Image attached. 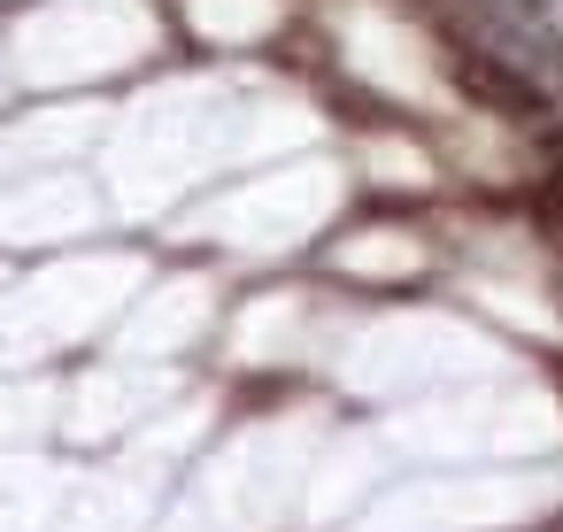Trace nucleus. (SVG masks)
Listing matches in <instances>:
<instances>
[{
  "label": "nucleus",
  "instance_id": "nucleus-1",
  "mask_svg": "<svg viewBox=\"0 0 563 532\" xmlns=\"http://www.w3.org/2000/svg\"><path fill=\"white\" fill-rule=\"evenodd\" d=\"M455 86H463L471 101H486V109H509V117H532V109H540V86L517 78V70H501L494 47H463V55H455Z\"/></svg>",
  "mask_w": 563,
  "mask_h": 532
}]
</instances>
